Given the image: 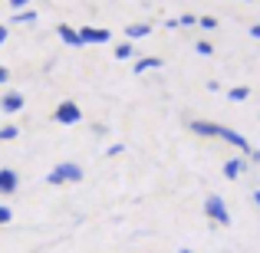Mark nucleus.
Segmentation results:
<instances>
[{"instance_id": "nucleus-3", "label": "nucleus", "mask_w": 260, "mask_h": 253, "mask_svg": "<svg viewBox=\"0 0 260 253\" xmlns=\"http://www.w3.org/2000/svg\"><path fill=\"white\" fill-rule=\"evenodd\" d=\"M53 122H59V125H79V122H83V109H79V102H73V99L59 102V105L53 109Z\"/></svg>"}, {"instance_id": "nucleus-11", "label": "nucleus", "mask_w": 260, "mask_h": 253, "mask_svg": "<svg viewBox=\"0 0 260 253\" xmlns=\"http://www.w3.org/2000/svg\"><path fill=\"white\" fill-rule=\"evenodd\" d=\"M148 33H152L148 23H128L125 26V40H128V43H139V40H145Z\"/></svg>"}, {"instance_id": "nucleus-10", "label": "nucleus", "mask_w": 260, "mask_h": 253, "mask_svg": "<svg viewBox=\"0 0 260 253\" xmlns=\"http://www.w3.org/2000/svg\"><path fill=\"white\" fill-rule=\"evenodd\" d=\"M56 33H59V40H63L66 46H83V37H79L76 26H70V23H56Z\"/></svg>"}, {"instance_id": "nucleus-27", "label": "nucleus", "mask_w": 260, "mask_h": 253, "mask_svg": "<svg viewBox=\"0 0 260 253\" xmlns=\"http://www.w3.org/2000/svg\"><path fill=\"white\" fill-rule=\"evenodd\" d=\"M254 204H257V207H260V191H254Z\"/></svg>"}, {"instance_id": "nucleus-6", "label": "nucleus", "mask_w": 260, "mask_h": 253, "mask_svg": "<svg viewBox=\"0 0 260 253\" xmlns=\"http://www.w3.org/2000/svg\"><path fill=\"white\" fill-rule=\"evenodd\" d=\"M221 141H228V145H234L237 152H241V155H247V158H250V152H254V148H250V141L244 138L241 132H234V128H221Z\"/></svg>"}, {"instance_id": "nucleus-4", "label": "nucleus", "mask_w": 260, "mask_h": 253, "mask_svg": "<svg viewBox=\"0 0 260 253\" xmlns=\"http://www.w3.org/2000/svg\"><path fill=\"white\" fill-rule=\"evenodd\" d=\"M79 37H83V46H102V43H109L112 40V33L106 30V26H79Z\"/></svg>"}, {"instance_id": "nucleus-24", "label": "nucleus", "mask_w": 260, "mask_h": 253, "mask_svg": "<svg viewBox=\"0 0 260 253\" xmlns=\"http://www.w3.org/2000/svg\"><path fill=\"white\" fill-rule=\"evenodd\" d=\"M7 37H10V30H7V26H4V23H0V46H4V43H7Z\"/></svg>"}, {"instance_id": "nucleus-5", "label": "nucleus", "mask_w": 260, "mask_h": 253, "mask_svg": "<svg viewBox=\"0 0 260 253\" xmlns=\"http://www.w3.org/2000/svg\"><path fill=\"white\" fill-rule=\"evenodd\" d=\"M188 128L194 135H201V138H221V128L224 125H217V122H204V119H194V122H188Z\"/></svg>"}, {"instance_id": "nucleus-19", "label": "nucleus", "mask_w": 260, "mask_h": 253, "mask_svg": "<svg viewBox=\"0 0 260 253\" xmlns=\"http://www.w3.org/2000/svg\"><path fill=\"white\" fill-rule=\"evenodd\" d=\"M13 221V210L7 207V204H0V227H4V224H10Z\"/></svg>"}, {"instance_id": "nucleus-13", "label": "nucleus", "mask_w": 260, "mask_h": 253, "mask_svg": "<svg viewBox=\"0 0 260 253\" xmlns=\"http://www.w3.org/2000/svg\"><path fill=\"white\" fill-rule=\"evenodd\" d=\"M13 23L33 26V23H37V10H17V13H13Z\"/></svg>"}, {"instance_id": "nucleus-21", "label": "nucleus", "mask_w": 260, "mask_h": 253, "mask_svg": "<svg viewBox=\"0 0 260 253\" xmlns=\"http://www.w3.org/2000/svg\"><path fill=\"white\" fill-rule=\"evenodd\" d=\"M10 7H13V13H17V10H23V7H30V0H10Z\"/></svg>"}, {"instance_id": "nucleus-20", "label": "nucleus", "mask_w": 260, "mask_h": 253, "mask_svg": "<svg viewBox=\"0 0 260 253\" xmlns=\"http://www.w3.org/2000/svg\"><path fill=\"white\" fill-rule=\"evenodd\" d=\"M178 23L181 26H198V17L194 13H184V17H178Z\"/></svg>"}, {"instance_id": "nucleus-22", "label": "nucleus", "mask_w": 260, "mask_h": 253, "mask_svg": "<svg viewBox=\"0 0 260 253\" xmlns=\"http://www.w3.org/2000/svg\"><path fill=\"white\" fill-rule=\"evenodd\" d=\"M7 79H10V69H7V66H0V86H7Z\"/></svg>"}, {"instance_id": "nucleus-8", "label": "nucleus", "mask_w": 260, "mask_h": 253, "mask_svg": "<svg viewBox=\"0 0 260 253\" xmlns=\"http://www.w3.org/2000/svg\"><path fill=\"white\" fill-rule=\"evenodd\" d=\"M247 155H237V158H228L224 161V177H228V181H237V177L244 174V171H247Z\"/></svg>"}, {"instance_id": "nucleus-16", "label": "nucleus", "mask_w": 260, "mask_h": 253, "mask_svg": "<svg viewBox=\"0 0 260 253\" xmlns=\"http://www.w3.org/2000/svg\"><path fill=\"white\" fill-rule=\"evenodd\" d=\"M17 135H20L17 125H4V128H0V141H13Z\"/></svg>"}, {"instance_id": "nucleus-7", "label": "nucleus", "mask_w": 260, "mask_h": 253, "mask_svg": "<svg viewBox=\"0 0 260 253\" xmlns=\"http://www.w3.org/2000/svg\"><path fill=\"white\" fill-rule=\"evenodd\" d=\"M23 105H26V99L20 92H4V99H0V112H4V115L23 112Z\"/></svg>"}, {"instance_id": "nucleus-1", "label": "nucleus", "mask_w": 260, "mask_h": 253, "mask_svg": "<svg viewBox=\"0 0 260 253\" xmlns=\"http://www.w3.org/2000/svg\"><path fill=\"white\" fill-rule=\"evenodd\" d=\"M86 177V171L76 165V161H59L56 168L46 174V184H53V188H59V184H79Z\"/></svg>"}, {"instance_id": "nucleus-29", "label": "nucleus", "mask_w": 260, "mask_h": 253, "mask_svg": "<svg viewBox=\"0 0 260 253\" xmlns=\"http://www.w3.org/2000/svg\"><path fill=\"white\" fill-rule=\"evenodd\" d=\"M244 4H250V0H244Z\"/></svg>"}, {"instance_id": "nucleus-28", "label": "nucleus", "mask_w": 260, "mask_h": 253, "mask_svg": "<svg viewBox=\"0 0 260 253\" xmlns=\"http://www.w3.org/2000/svg\"><path fill=\"white\" fill-rule=\"evenodd\" d=\"M178 253H191V250H184V247H181V250H178Z\"/></svg>"}, {"instance_id": "nucleus-25", "label": "nucleus", "mask_w": 260, "mask_h": 253, "mask_svg": "<svg viewBox=\"0 0 260 253\" xmlns=\"http://www.w3.org/2000/svg\"><path fill=\"white\" fill-rule=\"evenodd\" d=\"M250 37H254V40H260V23H254V26H250Z\"/></svg>"}, {"instance_id": "nucleus-26", "label": "nucleus", "mask_w": 260, "mask_h": 253, "mask_svg": "<svg viewBox=\"0 0 260 253\" xmlns=\"http://www.w3.org/2000/svg\"><path fill=\"white\" fill-rule=\"evenodd\" d=\"M250 161H257V165H260V148H254V152H250Z\"/></svg>"}, {"instance_id": "nucleus-17", "label": "nucleus", "mask_w": 260, "mask_h": 253, "mask_svg": "<svg viewBox=\"0 0 260 253\" xmlns=\"http://www.w3.org/2000/svg\"><path fill=\"white\" fill-rule=\"evenodd\" d=\"M128 56H132V43L125 40V43H119V46H115V59H128Z\"/></svg>"}, {"instance_id": "nucleus-15", "label": "nucleus", "mask_w": 260, "mask_h": 253, "mask_svg": "<svg viewBox=\"0 0 260 253\" xmlns=\"http://www.w3.org/2000/svg\"><path fill=\"white\" fill-rule=\"evenodd\" d=\"M194 53H198V56H214V43H211V40H198Z\"/></svg>"}, {"instance_id": "nucleus-2", "label": "nucleus", "mask_w": 260, "mask_h": 253, "mask_svg": "<svg viewBox=\"0 0 260 253\" xmlns=\"http://www.w3.org/2000/svg\"><path fill=\"white\" fill-rule=\"evenodd\" d=\"M204 214H208L211 224H217V227H228L231 224V210H228V204H224L221 194H208L204 197Z\"/></svg>"}, {"instance_id": "nucleus-14", "label": "nucleus", "mask_w": 260, "mask_h": 253, "mask_svg": "<svg viewBox=\"0 0 260 253\" xmlns=\"http://www.w3.org/2000/svg\"><path fill=\"white\" fill-rule=\"evenodd\" d=\"M228 99H231V102H247V99H250V89H247V86H234V89L228 92Z\"/></svg>"}, {"instance_id": "nucleus-23", "label": "nucleus", "mask_w": 260, "mask_h": 253, "mask_svg": "<svg viewBox=\"0 0 260 253\" xmlns=\"http://www.w3.org/2000/svg\"><path fill=\"white\" fill-rule=\"evenodd\" d=\"M122 152H125V145H109V155H112V158H115V155H122Z\"/></svg>"}, {"instance_id": "nucleus-12", "label": "nucleus", "mask_w": 260, "mask_h": 253, "mask_svg": "<svg viewBox=\"0 0 260 253\" xmlns=\"http://www.w3.org/2000/svg\"><path fill=\"white\" fill-rule=\"evenodd\" d=\"M132 69L139 73V76H142V73H148V69H161V59H158V56H145V59H139Z\"/></svg>"}, {"instance_id": "nucleus-9", "label": "nucleus", "mask_w": 260, "mask_h": 253, "mask_svg": "<svg viewBox=\"0 0 260 253\" xmlns=\"http://www.w3.org/2000/svg\"><path fill=\"white\" fill-rule=\"evenodd\" d=\"M20 188V174L13 168H0V194H17Z\"/></svg>"}, {"instance_id": "nucleus-18", "label": "nucleus", "mask_w": 260, "mask_h": 253, "mask_svg": "<svg viewBox=\"0 0 260 253\" xmlns=\"http://www.w3.org/2000/svg\"><path fill=\"white\" fill-rule=\"evenodd\" d=\"M198 26L201 30H217V20L214 17H198Z\"/></svg>"}]
</instances>
